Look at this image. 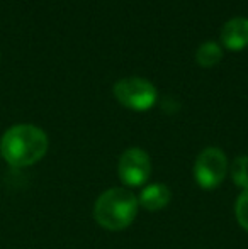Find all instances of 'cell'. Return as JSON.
I'll return each mask as SVG.
<instances>
[{"label": "cell", "instance_id": "6", "mask_svg": "<svg viewBox=\"0 0 248 249\" xmlns=\"http://www.w3.org/2000/svg\"><path fill=\"white\" fill-rule=\"evenodd\" d=\"M221 41L228 50L240 51L248 46V19L235 17L229 19L221 29Z\"/></svg>", "mask_w": 248, "mask_h": 249}, {"label": "cell", "instance_id": "5", "mask_svg": "<svg viewBox=\"0 0 248 249\" xmlns=\"http://www.w3.org/2000/svg\"><path fill=\"white\" fill-rule=\"evenodd\" d=\"M119 178L128 187H139L152 175V161L146 151L139 148L126 149L119 158Z\"/></svg>", "mask_w": 248, "mask_h": 249}, {"label": "cell", "instance_id": "8", "mask_svg": "<svg viewBox=\"0 0 248 249\" xmlns=\"http://www.w3.org/2000/svg\"><path fill=\"white\" fill-rule=\"evenodd\" d=\"M221 58H223L221 46L218 43H212V41L201 44L197 53H195V59H197V63L202 68H211V66L218 65L221 61Z\"/></svg>", "mask_w": 248, "mask_h": 249}, {"label": "cell", "instance_id": "3", "mask_svg": "<svg viewBox=\"0 0 248 249\" xmlns=\"http://www.w3.org/2000/svg\"><path fill=\"white\" fill-rule=\"evenodd\" d=\"M114 97L131 110H148L156 100V89L148 80L131 76L123 78L114 85Z\"/></svg>", "mask_w": 248, "mask_h": 249}, {"label": "cell", "instance_id": "4", "mask_svg": "<svg viewBox=\"0 0 248 249\" xmlns=\"http://www.w3.org/2000/svg\"><path fill=\"white\" fill-rule=\"evenodd\" d=\"M228 160L225 153L218 148H206L199 153L194 163V178L199 187L211 190L216 188L226 177Z\"/></svg>", "mask_w": 248, "mask_h": 249}, {"label": "cell", "instance_id": "7", "mask_svg": "<svg viewBox=\"0 0 248 249\" xmlns=\"http://www.w3.org/2000/svg\"><path fill=\"white\" fill-rule=\"evenodd\" d=\"M170 202V190L162 183H153L148 185L145 190L141 192L138 198V203L143 209L155 212V210H162Z\"/></svg>", "mask_w": 248, "mask_h": 249}, {"label": "cell", "instance_id": "2", "mask_svg": "<svg viewBox=\"0 0 248 249\" xmlns=\"http://www.w3.org/2000/svg\"><path fill=\"white\" fill-rule=\"evenodd\" d=\"M138 198L126 188H109L94 205V219L107 231H123L133 224L138 213Z\"/></svg>", "mask_w": 248, "mask_h": 249}, {"label": "cell", "instance_id": "9", "mask_svg": "<svg viewBox=\"0 0 248 249\" xmlns=\"http://www.w3.org/2000/svg\"><path fill=\"white\" fill-rule=\"evenodd\" d=\"M231 180L236 187L248 190V156H238L233 161Z\"/></svg>", "mask_w": 248, "mask_h": 249}, {"label": "cell", "instance_id": "10", "mask_svg": "<svg viewBox=\"0 0 248 249\" xmlns=\"http://www.w3.org/2000/svg\"><path fill=\"white\" fill-rule=\"evenodd\" d=\"M235 213H236V219H238L240 226L245 231H248V190H243L242 194H240L238 200H236V205H235Z\"/></svg>", "mask_w": 248, "mask_h": 249}, {"label": "cell", "instance_id": "1", "mask_svg": "<svg viewBox=\"0 0 248 249\" xmlns=\"http://www.w3.org/2000/svg\"><path fill=\"white\" fill-rule=\"evenodd\" d=\"M48 151V136L33 124H17L7 129L0 141V153L12 166L24 168L38 163Z\"/></svg>", "mask_w": 248, "mask_h": 249}]
</instances>
